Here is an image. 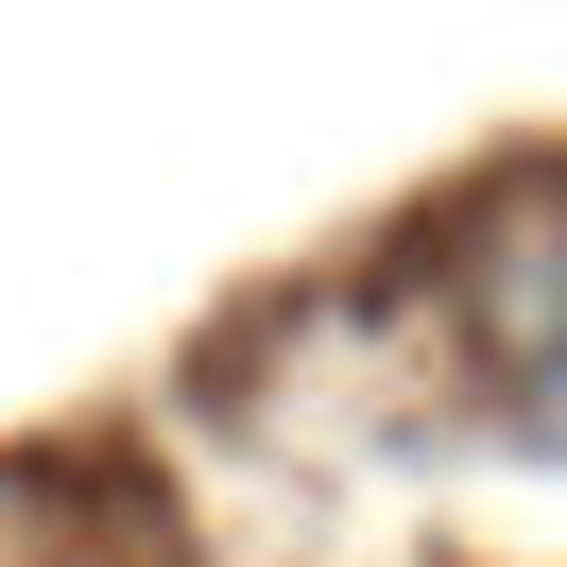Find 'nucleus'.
Listing matches in <instances>:
<instances>
[]
</instances>
